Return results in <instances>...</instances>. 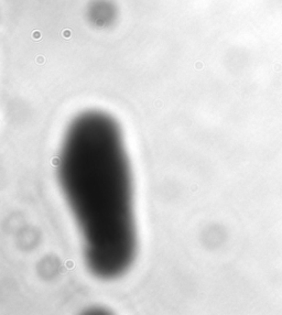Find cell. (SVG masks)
I'll return each instance as SVG.
<instances>
[{"label": "cell", "instance_id": "1", "mask_svg": "<svg viewBox=\"0 0 282 315\" xmlns=\"http://www.w3.org/2000/svg\"><path fill=\"white\" fill-rule=\"evenodd\" d=\"M58 180L82 234L89 270L116 278L136 252L132 181L119 125L99 110L76 116L66 129Z\"/></svg>", "mask_w": 282, "mask_h": 315}, {"label": "cell", "instance_id": "2", "mask_svg": "<svg viewBox=\"0 0 282 315\" xmlns=\"http://www.w3.org/2000/svg\"><path fill=\"white\" fill-rule=\"evenodd\" d=\"M87 18L98 28L111 26L117 18V8L110 0H93L87 7Z\"/></svg>", "mask_w": 282, "mask_h": 315}]
</instances>
